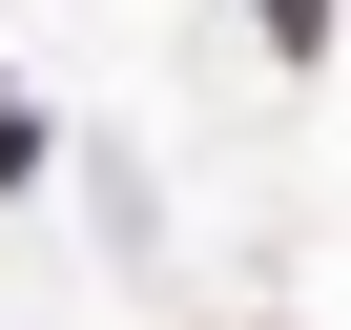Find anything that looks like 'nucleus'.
I'll list each match as a JSON object with an SVG mask.
<instances>
[{
    "instance_id": "nucleus-1",
    "label": "nucleus",
    "mask_w": 351,
    "mask_h": 330,
    "mask_svg": "<svg viewBox=\"0 0 351 330\" xmlns=\"http://www.w3.org/2000/svg\"><path fill=\"white\" fill-rule=\"evenodd\" d=\"M21 165H42V103H21V83H0V207H21Z\"/></svg>"
},
{
    "instance_id": "nucleus-2",
    "label": "nucleus",
    "mask_w": 351,
    "mask_h": 330,
    "mask_svg": "<svg viewBox=\"0 0 351 330\" xmlns=\"http://www.w3.org/2000/svg\"><path fill=\"white\" fill-rule=\"evenodd\" d=\"M248 21H269V42H289V62H310V42H330V0H248Z\"/></svg>"
}]
</instances>
